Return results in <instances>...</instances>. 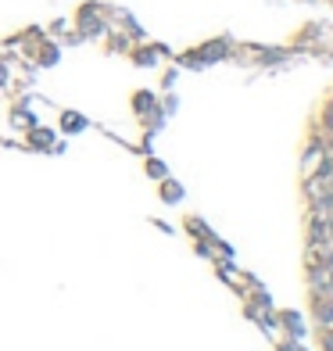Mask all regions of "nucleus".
I'll return each instance as SVG.
<instances>
[{
    "label": "nucleus",
    "mask_w": 333,
    "mask_h": 351,
    "mask_svg": "<svg viewBox=\"0 0 333 351\" xmlns=\"http://www.w3.org/2000/svg\"><path fill=\"white\" fill-rule=\"evenodd\" d=\"M326 348H330V351H333V330H330V333H326Z\"/></svg>",
    "instance_id": "1"
}]
</instances>
